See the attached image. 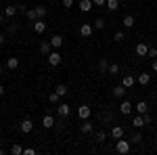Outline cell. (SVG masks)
<instances>
[{"label":"cell","instance_id":"cell-1","mask_svg":"<svg viewBox=\"0 0 157 155\" xmlns=\"http://www.w3.org/2000/svg\"><path fill=\"white\" fill-rule=\"evenodd\" d=\"M130 141H124V136L121 138H117V143H115V151L117 153H121V155H126V153H130Z\"/></svg>","mask_w":157,"mask_h":155},{"label":"cell","instance_id":"cell-2","mask_svg":"<svg viewBox=\"0 0 157 155\" xmlns=\"http://www.w3.org/2000/svg\"><path fill=\"white\" fill-rule=\"evenodd\" d=\"M61 61H63V57H61V52L55 48V50H50L48 55V65H52V67H57V65H61Z\"/></svg>","mask_w":157,"mask_h":155},{"label":"cell","instance_id":"cell-3","mask_svg":"<svg viewBox=\"0 0 157 155\" xmlns=\"http://www.w3.org/2000/svg\"><path fill=\"white\" fill-rule=\"evenodd\" d=\"M94 34V25L92 23H82L80 25V36L82 38H90Z\"/></svg>","mask_w":157,"mask_h":155},{"label":"cell","instance_id":"cell-4","mask_svg":"<svg viewBox=\"0 0 157 155\" xmlns=\"http://www.w3.org/2000/svg\"><path fill=\"white\" fill-rule=\"evenodd\" d=\"M90 113H92L90 105H80L78 107V118L80 119H90Z\"/></svg>","mask_w":157,"mask_h":155},{"label":"cell","instance_id":"cell-5","mask_svg":"<svg viewBox=\"0 0 157 155\" xmlns=\"http://www.w3.org/2000/svg\"><path fill=\"white\" fill-rule=\"evenodd\" d=\"M132 109H134V105L130 103V101H126V99L121 101V105H120V113H121V115H130Z\"/></svg>","mask_w":157,"mask_h":155},{"label":"cell","instance_id":"cell-6","mask_svg":"<svg viewBox=\"0 0 157 155\" xmlns=\"http://www.w3.org/2000/svg\"><path fill=\"white\" fill-rule=\"evenodd\" d=\"M71 113V107L67 105V103H61V105H57V115L59 118H67Z\"/></svg>","mask_w":157,"mask_h":155},{"label":"cell","instance_id":"cell-7","mask_svg":"<svg viewBox=\"0 0 157 155\" xmlns=\"http://www.w3.org/2000/svg\"><path fill=\"white\" fill-rule=\"evenodd\" d=\"M48 42H50V46H52V48H57V50H59V48L63 46V36H61V34H55Z\"/></svg>","mask_w":157,"mask_h":155},{"label":"cell","instance_id":"cell-8","mask_svg":"<svg viewBox=\"0 0 157 155\" xmlns=\"http://www.w3.org/2000/svg\"><path fill=\"white\" fill-rule=\"evenodd\" d=\"M19 128H21V132H23V134H29V132L34 130V122H32V119H23Z\"/></svg>","mask_w":157,"mask_h":155},{"label":"cell","instance_id":"cell-9","mask_svg":"<svg viewBox=\"0 0 157 155\" xmlns=\"http://www.w3.org/2000/svg\"><path fill=\"white\" fill-rule=\"evenodd\" d=\"M80 130L84 132V134H92V132H94V126H92L88 119H82V124H80Z\"/></svg>","mask_w":157,"mask_h":155},{"label":"cell","instance_id":"cell-10","mask_svg":"<svg viewBox=\"0 0 157 155\" xmlns=\"http://www.w3.org/2000/svg\"><path fill=\"white\" fill-rule=\"evenodd\" d=\"M34 32H36V34H44V32H46V23H44L42 19H36V21H34Z\"/></svg>","mask_w":157,"mask_h":155},{"label":"cell","instance_id":"cell-11","mask_svg":"<svg viewBox=\"0 0 157 155\" xmlns=\"http://www.w3.org/2000/svg\"><path fill=\"white\" fill-rule=\"evenodd\" d=\"M126 90H128V88H126L124 84H120V86H115V88H113V96H115V99H124Z\"/></svg>","mask_w":157,"mask_h":155},{"label":"cell","instance_id":"cell-12","mask_svg":"<svg viewBox=\"0 0 157 155\" xmlns=\"http://www.w3.org/2000/svg\"><path fill=\"white\" fill-rule=\"evenodd\" d=\"M42 126H44V128H55V118H52L50 113H46V115L42 118Z\"/></svg>","mask_w":157,"mask_h":155},{"label":"cell","instance_id":"cell-13","mask_svg":"<svg viewBox=\"0 0 157 155\" xmlns=\"http://www.w3.org/2000/svg\"><path fill=\"white\" fill-rule=\"evenodd\" d=\"M92 6H94L92 0H80V11H82V13H88Z\"/></svg>","mask_w":157,"mask_h":155},{"label":"cell","instance_id":"cell-14","mask_svg":"<svg viewBox=\"0 0 157 155\" xmlns=\"http://www.w3.org/2000/svg\"><path fill=\"white\" fill-rule=\"evenodd\" d=\"M147 52H149V46H147L145 42H138V44H136V55H138V57H145Z\"/></svg>","mask_w":157,"mask_h":155},{"label":"cell","instance_id":"cell-15","mask_svg":"<svg viewBox=\"0 0 157 155\" xmlns=\"http://www.w3.org/2000/svg\"><path fill=\"white\" fill-rule=\"evenodd\" d=\"M136 82L140 84V86H149V82H151V76H149V73H140V76L136 78Z\"/></svg>","mask_w":157,"mask_h":155},{"label":"cell","instance_id":"cell-16","mask_svg":"<svg viewBox=\"0 0 157 155\" xmlns=\"http://www.w3.org/2000/svg\"><path fill=\"white\" fill-rule=\"evenodd\" d=\"M124 86H126V88H132L134 84H136V78H134V76H128V73H126V76H124Z\"/></svg>","mask_w":157,"mask_h":155},{"label":"cell","instance_id":"cell-17","mask_svg":"<svg viewBox=\"0 0 157 155\" xmlns=\"http://www.w3.org/2000/svg\"><path fill=\"white\" fill-rule=\"evenodd\" d=\"M134 109H136V111H138V113L143 115V113H147V111H149V105H147L145 101H138V103L134 105Z\"/></svg>","mask_w":157,"mask_h":155},{"label":"cell","instance_id":"cell-18","mask_svg":"<svg viewBox=\"0 0 157 155\" xmlns=\"http://www.w3.org/2000/svg\"><path fill=\"white\" fill-rule=\"evenodd\" d=\"M111 136H113L115 141L121 138V136H124V128H121V126H113V128H111Z\"/></svg>","mask_w":157,"mask_h":155},{"label":"cell","instance_id":"cell-19","mask_svg":"<svg viewBox=\"0 0 157 155\" xmlns=\"http://www.w3.org/2000/svg\"><path fill=\"white\" fill-rule=\"evenodd\" d=\"M17 13H19V9L11 4V6H6V9H4V17H6V19H11V17H15Z\"/></svg>","mask_w":157,"mask_h":155},{"label":"cell","instance_id":"cell-20","mask_svg":"<svg viewBox=\"0 0 157 155\" xmlns=\"http://www.w3.org/2000/svg\"><path fill=\"white\" fill-rule=\"evenodd\" d=\"M109 76H120V72H121V67L117 65V63H109Z\"/></svg>","mask_w":157,"mask_h":155},{"label":"cell","instance_id":"cell-21","mask_svg":"<svg viewBox=\"0 0 157 155\" xmlns=\"http://www.w3.org/2000/svg\"><path fill=\"white\" fill-rule=\"evenodd\" d=\"M50 50H52L50 42H42V44H40V55H46V57H48V55H50Z\"/></svg>","mask_w":157,"mask_h":155},{"label":"cell","instance_id":"cell-22","mask_svg":"<svg viewBox=\"0 0 157 155\" xmlns=\"http://www.w3.org/2000/svg\"><path fill=\"white\" fill-rule=\"evenodd\" d=\"M105 6H107L111 13H115L117 9H120V0H107V4H105Z\"/></svg>","mask_w":157,"mask_h":155},{"label":"cell","instance_id":"cell-23","mask_svg":"<svg viewBox=\"0 0 157 155\" xmlns=\"http://www.w3.org/2000/svg\"><path fill=\"white\" fill-rule=\"evenodd\" d=\"M132 126H134V128H143V126H145V119H143L140 113H138L136 118H132Z\"/></svg>","mask_w":157,"mask_h":155},{"label":"cell","instance_id":"cell-24","mask_svg":"<svg viewBox=\"0 0 157 155\" xmlns=\"http://www.w3.org/2000/svg\"><path fill=\"white\" fill-rule=\"evenodd\" d=\"M6 67H9V69H17V67H19V59H17V57L6 59Z\"/></svg>","mask_w":157,"mask_h":155},{"label":"cell","instance_id":"cell-25","mask_svg":"<svg viewBox=\"0 0 157 155\" xmlns=\"http://www.w3.org/2000/svg\"><path fill=\"white\" fill-rule=\"evenodd\" d=\"M25 17H27V21H32V23H34V21L38 19L36 9H27V11H25Z\"/></svg>","mask_w":157,"mask_h":155},{"label":"cell","instance_id":"cell-26","mask_svg":"<svg viewBox=\"0 0 157 155\" xmlns=\"http://www.w3.org/2000/svg\"><path fill=\"white\" fill-rule=\"evenodd\" d=\"M36 9V15H38V19H44L46 17V6H42V4H38V6H34Z\"/></svg>","mask_w":157,"mask_h":155},{"label":"cell","instance_id":"cell-27","mask_svg":"<svg viewBox=\"0 0 157 155\" xmlns=\"http://www.w3.org/2000/svg\"><path fill=\"white\" fill-rule=\"evenodd\" d=\"M55 92H57L59 96H65V95H67V86H65V84H57Z\"/></svg>","mask_w":157,"mask_h":155},{"label":"cell","instance_id":"cell-28","mask_svg":"<svg viewBox=\"0 0 157 155\" xmlns=\"http://www.w3.org/2000/svg\"><path fill=\"white\" fill-rule=\"evenodd\" d=\"M124 27H128V29L134 27V17L132 15H126V17H124Z\"/></svg>","mask_w":157,"mask_h":155},{"label":"cell","instance_id":"cell-29","mask_svg":"<svg viewBox=\"0 0 157 155\" xmlns=\"http://www.w3.org/2000/svg\"><path fill=\"white\" fill-rule=\"evenodd\" d=\"M130 143L140 145V143H143V134H140V132H134V134H132V138H130Z\"/></svg>","mask_w":157,"mask_h":155},{"label":"cell","instance_id":"cell-30","mask_svg":"<svg viewBox=\"0 0 157 155\" xmlns=\"http://www.w3.org/2000/svg\"><path fill=\"white\" fill-rule=\"evenodd\" d=\"M107 69H109V61H107V59H101V61H98V72L105 73Z\"/></svg>","mask_w":157,"mask_h":155},{"label":"cell","instance_id":"cell-31","mask_svg":"<svg viewBox=\"0 0 157 155\" xmlns=\"http://www.w3.org/2000/svg\"><path fill=\"white\" fill-rule=\"evenodd\" d=\"M105 138H107V132H97V134H94V141H97V143H105Z\"/></svg>","mask_w":157,"mask_h":155},{"label":"cell","instance_id":"cell-32","mask_svg":"<svg viewBox=\"0 0 157 155\" xmlns=\"http://www.w3.org/2000/svg\"><path fill=\"white\" fill-rule=\"evenodd\" d=\"M11 153L13 155H23V147H21V145H13V147H11Z\"/></svg>","mask_w":157,"mask_h":155},{"label":"cell","instance_id":"cell-33","mask_svg":"<svg viewBox=\"0 0 157 155\" xmlns=\"http://www.w3.org/2000/svg\"><path fill=\"white\" fill-rule=\"evenodd\" d=\"M94 29H105V19H101V17H98V19H94Z\"/></svg>","mask_w":157,"mask_h":155},{"label":"cell","instance_id":"cell-34","mask_svg":"<svg viewBox=\"0 0 157 155\" xmlns=\"http://www.w3.org/2000/svg\"><path fill=\"white\" fill-rule=\"evenodd\" d=\"M59 99H61V96L57 95V92H50V95H48V101H50V103H59Z\"/></svg>","mask_w":157,"mask_h":155},{"label":"cell","instance_id":"cell-35","mask_svg":"<svg viewBox=\"0 0 157 155\" xmlns=\"http://www.w3.org/2000/svg\"><path fill=\"white\" fill-rule=\"evenodd\" d=\"M113 40H115V42H124V40H126V38H124V32H115Z\"/></svg>","mask_w":157,"mask_h":155},{"label":"cell","instance_id":"cell-36","mask_svg":"<svg viewBox=\"0 0 157 155\" xmlns=\"http://www.w3.org/2000/svg\"><path fill=\"white\" fill-rule=\"evenodd\" d=\"M143 119H145V124H151V122H153V118H151V113H149V111L143 113Z\"/></svg>","mask_w":157,"mask_h":155},{"label":"cell","instance_id":"cell-37","mask_svg":"<svg viewBox=\"0 0 157 155\" xmlns=\"http://www.w3.org/2000/svg\"><path fill=\"white\" fill-rule=\"evenodd\" d=\"M149 57H153V59H157V48H151L149 46V52H147Z\"/></svg>","mask_w":157,"mask_h":155},{"label":"cell","instance_id":"cell-38","mask_svg":"<svg viewBox=\"0 0 157 155\" xmlns=\"http://www.w3.org/2000/svg\"><path fill=\"white\" fill-rule=\"evenodd\" d=\"M23 155H36V149H32V147H27V149H23Z\"/></svg>","mask_w":157,"mask_h":155},{"label":"cell","instance_id":"cell-39","mask_svg":"<svg viewBox=\"0 0 157 155\" xmlns=\"http://www.w3.org/2000/svg\"><path fill=\"white\" fill-rule=\"evenodd\" d=\"M73 2H75V0H63V6H65V9H71Z\"/></svg>","mask_w":157,"mask_h":155},{"label":"cell","instance_id":"cell-40","mask_svg":"<svg viewBox=\"0 0 157 155\" xmlns=\"http://www.w3.org/2000/svg\"><path fill=\"white\" fill-rule=\"evenodd\" d=\"M94 2V6H105L107 4V0H92Z\"/></svg>","mask_w":157,"mask_h":155},{"label":"cell","instance_id":"cell-41","mask_svg":"<svg viewBox=\"0 0 157 155\" xmlns=\"http://www.w3.org/2000/svg\"><path fill=\"white\" fill-rule=\"evenodd\" d=\"M4 42H6V36H4V34H0V46H2Z\"/></svg>","mask_w":157,"mask_h":155},{"label":"cell","instance_id":"cell-42","mask_svg":"<svg viewBox=\"0 0 157 155\" xmlns=\"http://www.w3.org/2000/svg\"><path fill=\"white\" fill-rule=\"evenodd\" d=\"M4 92H6V88H4V86L0 84V96H4Z\"/></svg>","mask_w":157,"mask_h":155},{"label":"cell","instance_id":"cell-43","mask_svg":"<svg viewBox=\"0 0 157 155\" xmlns=\"http://www.w3.org/2000/svg\"><path fill=\"white\" fill-rule=\"evenodd\" d=\"M151 67H153V72H157V59H153V65Z\"/></svg>","mask_w":157,"mask_h":155},{"label":"cell","instance_id":"cell-44","mask_svg":"<svg viewBox=\"0 0 157 155\" xmlns=\"http://www.w3.org/2000/svg\"><path fill=\"white\" fill-rule=\"evenodd\" d=\"M2 21H4V13H0V23H2Z\"/></svg>","mask_w":157,"mask_h":155},{"label":"cell","instance_id":"cell-45","mask_svg":"<svg viewBox=\"0 0 157 155\" xmlns=\"http://www.w3.org/2000/svg\"><path fill=\"white\" fill-rule=\"evenodd\" d=\"M2 153H4V149H2V147H0V155H2Z\"/></svg>","mask_w":157,"mask_h":155},{"label":"cell","instance_id":"cell-46","mask_svg":"<svg viewBox=\"0 0 157 155\" xmlns=\"http://www.w3.org/2000/svg\"><path fill=\"white\" fill-rule=\"evenodd\" d=\"M0 76H2V65H0Z\"/></svg>","mask_w":157,"mask_h":155},{"label":"cell","instance_id":"cell-47","mask_svg":"<svg viewBox=\"0 0 157 155\" xmlns=\"http://www.w3.org/2000/svg\"><path fill=\"white\" fill-rule=\"evenodd\" d=\"M155 149H157V143H155Z\"/></svg>","mask_w":157,"mask_h":155},{"label":"cell","instance_id":"cell-48","mask_svg":"<svg viewBox=\"0 0 157 155\" xmlns=\"http://www.w3.org/2000/svg\"><path fill=\"white\" fill-rule=\"evenodd\" d=\"M0 109H2V105H0Z\"/></svg>","mask_w":157,"mask_h":155},{"label":"cell","instance_id":"cell-49","mask_svg":"<svg viewBox=\"0 0 157 155\" xmlns=\"http://www.w3.org/2000/svg\"><path fill=\"white\" fill-rule=\"evenodd\" d=\"M78 2H80V0H78Z\"/></svg>","mask_w":157,"mask_h":155}]
</instances>
